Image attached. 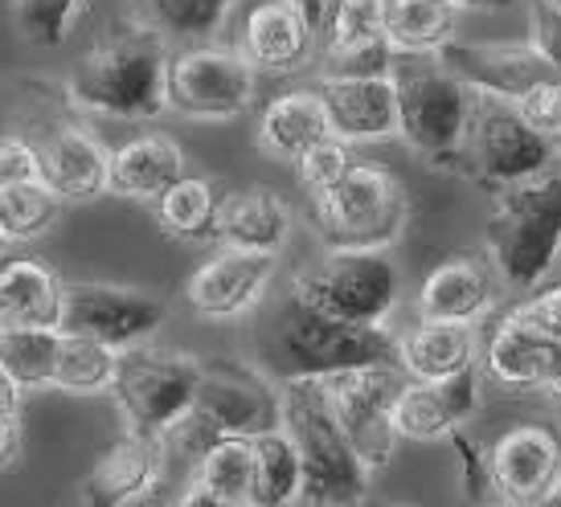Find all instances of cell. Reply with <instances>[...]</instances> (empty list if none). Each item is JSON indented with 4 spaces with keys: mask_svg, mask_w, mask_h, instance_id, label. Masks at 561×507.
I'll list each match as a JSON object with an SVG mask.
<instances>
[{
    "mask_svg": "<svg viewBox=\"0 0 561 507\" xmlns=\"http://www.w3.org/2000/svg\"><path fill=\"white\" fill-rule=\"evenodd\" d=\"M169 54V42L157 30L144 21H124L75 62L66 74V99L107 119H157L164 115Z\"/></svg>",
    "mask_w": 561,
    "mask_h": 507,
    "instance_id": "obj_1",
    "label": "cell"
},
{
    "mask_svg": "<svg viewBox=\"0 0 561 507\" xmlns=\"http://www.w3.org/2000/svg\"><path fill=\"white\" fill-rule=\"evenodd\" d=\"M279 430L291 438L304 471V507H360L369 495V471L353 454L320 381H279Z\"/></svg>",
    "mask_w": 561,
    "mask_h": 507,
    "instance_id": "obj_2",
    "label": "cell"
},
{
    "mask_svg": "<svg viewBox=\"0 0 561 507\" xmlns=\"http://www.w3.org/2000/svg\"><path fill=\"white\" fill-rule=\"evenodd\" d=\"M398 369V336L390 327H353L299 308L296 299L275 315L266 332V377L279 381H324L348 369Z\"/></svg>",
    "mask_w": 561,
    "mask_h": 507,
    "instance_id": "obj_3",
    "label": "cell"
},
{
    "mask_svg": "<svg viewBox=\"0 0 561 507\" xmlns=\"http://www.w3.org/2000/svg\"><path fill=\"white\" fill-rule=\"evenodd\" d=\"M488 258L504 287L533 291L561 258V172L496 188L488 214Z\"/></svg>",
    "mask_w": 561,
    "mask_h": 507,
    "instance_id": "obj_4",
    "label": "cell"
},
{
    "mask_svg": "<svg viewBox=\"0 0 561 507\" xmlns=\"http://www.w3.org/2000/svg\"><path fill=\"white\" fill-rule=\"evenodd\" d=\"M398 91V139L443 172H463V143L476 94L438 58H393Z\"/></svg>",
    "mask_w": 561,
    "mask_h": 507,
    "instance_id": "obj_5",
    "label": "cell"
},
{
    "mask_svg": "<svg viewBox=\"0 0 561 507\" xmlns=\"http://www.w3.org/2000/svg\"><path fill=\"white\" fill-rule=\"evenodd\" d=\"M316 233L328 250L386 254L410 226V188L374 160H353L336 185L312 197Z\"/></svg>",
    "mask_w": 561,
    "mask_h": 507,
    "instance_id": "obj_6",
    "label": "cell"
},
{
    "mask_svg": "<svg viewBox=\"0 0 561 507\" xmlns=\"http://www.w3.org/2000/svg\"><path fill=\"white\" fill-rule=\"evenodd\" d=\"M402 278L390 254H360V250H328L324 262L291 278V299L324 320L353 327H386L398 308Z\"/></svg>",
    "mask_w": 561,
    "mask_h": 507,
    "instance_id": "obj_7",
    "label": "cell"
},
{
    "mask_svg": "<svg viewBox=\"0 0 561 507\" xmlns=\"http://www.w3.org/2000/svg\"><path fill=\"white\" fill-rule=\"evenodd\" d=\"M197 377H202V360L188 353H169L152 344L119 353L111 397L119 405L124 430L164 438L193 410Z\"/></svg>",
    "mask_w": 561,
    "mask_h": 507,
    "instance_id": "obj_8",
    "label": "cell"
},
{
    "mask_svg": "<svg viewBox=\"0 0 561 507\" xmlns=\"http://www.w3.org/2000/svg\"><path fill=\"white\" fill-rule=\"evenodd\" d=\"M259 99V74L230 46H181L164 66V111L197 124L242 119Z\"/></svg>",
    "mask_w": 561,
    "mask_h": 507,
    "instance_id": "obj_9",
    "label": "cell"
},
{
    "mask_svg": "<svg viewBox=\"0 0 561 507\" xmlns=\"http://www.w3.org/2000/svg\"><path fill=\"white\" fill-rule=\"evenodd\" d=\"M169 320L164 299L140 287L115 283H66L62 287V327L66 336H82L111 353H131L152 344Z\"/></svg>",
    "mask_w": 561,
    "mask_h": 507,
    "instance_id": "obj_10",
    "label": "cell"
},
{
    "mask_svg": "<svg viewBox=\"0 0 561 507\" xmlns=\"http://www.w3.org/2000/svg\"><path fill=\"white\" fill-rule=\"evenodd\" d=\"M549 169H553L549 136L533 131L508 103L476 94L468 143H463V172L492 188H508L520 185V181H533Z\"/></svg>",
    "mask_w": 561,
    "mask_h": 507,
    "instance_id": "obj_11",
    "label": "cell"
},
{
    "mask_svg": "<svg viewBox=\"0 0 561 507\" xmlns=\"http://www.w3.org/2000/svg\"><path fill=\"white\" fill-rule=\"evenodd\" d=\"M188 414L218 438H259L279 430V384L247 360L214 356L202 360Z\"/></svg>",
    "mask_w": 561,
    "mask_h": 507,
    "instance_id": "obj_12",
    "label": "cell"
},
{
    "mask_svg": "<svg viewBox=\"0 0 561 507\" xmlns=\"http://www.w3.org/2000/svg\"><path fill=\"white\" fill-rule=\"evenodd\" d=\"M398 384H402V372L393 369V365L348 369L320 381L328 410H332L336 426H341V434L348 438L353 454L365 462L369 475L381 471V466H390L393 450H398V434H393L390 422V405Z\"/></svg>",
    "mask_w": 561,
    "mask_h": 507,
    "instance_id": "obj_13",
    "label": "cell"
},
{
    "mask_svg": "<svg viewBox=\"0 0 561 507\" xmlns=\"http://www.w3.org/2000/svg\"><path fill=\"white\" fill-rule=\"evenodd\" d=\"M169 450L160 438L119 430L79 483L82 507H136L169 487Z\"/></svg>",
    "mask_w": 561,
    "mask_h": 507,
    "instance_id": "obj_14",
    "label": "cell"
},
{
    "mask_svg": "<svg viewBox=\"0 0 561 507\" xmlns=\"http://www.w3.org/2000/svg\"><path fill=\"white\" fill-rule=\"evenodd\" d=\"M492 495L508 507H537L561 483V434L546 422H520L488 446Z\"/></svg>",
    "mask_w": 561,
    "mask_h": 507,
    "instance_id": "obj_15",
    "label": "cell"
},
{
    "mask_svg": "<svg viewBox=\"0 0 561 507\" xmlns=\"http://www.w3.org/2000/svg\"><path fill=\"white\" fill-rule=\"evenodd\" d=\"M483 372L513 393H541L549 401H561V344L541 336L537 327L516 320L513 308L504 311L492 332L480 344Z\"/></svg>",
    "mask_w": 561,
    "mask_h": 507,
    "instance_id": "obj_16",
    "label": "cell"
},
{
    "mask_svg": "<svg viewBox=\"0 0 561 507\" xmlns=\"http://www.w3.org/2000/svg\"><path fill=\"white\" fill-rule=\"evenodd\" d=\"M438 62L447 66L471 94L480 99H496L516 107L525 94H533L541 82L553 78L537 49L529 42H459L438 54Z\"/></svg>",
    "mask_w": 561,
    "mask_h": 507,
    "instance_id": "obj_17",
    "label": "cell"
},
{
    "mask_svg": "<svg viewBox=\"0 0 561 507\" xmlns=\"http://www.w3.org/2000/svg\"><path fill=\"white\" fill-rule=\"evenodd\" d=\"M275 270H279V258L271 254L218 246L188 275L185 299L205 320H242L266 299Z\"/></svg>",
    "mask_w": 561,
    "mask_h": 507,
    "instance_id": "obj_18",
    "label": "cell"
},
{
    "mask_svg": "<svg viewBox=\"0 0 561 507\" xmlns=\"http://www.w3.org/2000/svg\"><path fill=\"white\" fill-rule=\"evenodd\" d=\"M480 410V365L447 381H402L393 393L390 422L398 442H447Z\"/></svg>",
    "mask_w": 561,
    "mask_h": 507,
    "instance_id": "obj_19",
    "label": "cell"
},
{
    "mask_svg": "<svg viewBox=\"0 0 561 507\" xmlns=\"http://www.w3.org/2000/svg\"><path fill=\"white\" fill-rule=\"evenodd\" d=\"M37 155V185H46L62 205H87L107 193V143L87 127L49 124L30 136Z\"/></svg>",
    "mask_w": 561,
    "mask_h": 507,
    "instance_id": "obj_20",
    "label": "cell"
},
{
    "mask_svg": "<svg viewBox=\"0 0 561 507\" xmlns=\"http://www.w3.org/2000/svg\"><path fill=\"white\" fill-rule=\"evenodd\" d=\"M316 94L324 103L328 131L344 148L357 143H390L398 139V91L390 74L320 78Z\"/></svg>",
    "mask_w": 561,
    "mask_h": 507,
    "instance_id": "obj_21",
    "label": "cell"
},
{
    "mask_svg": "<svg viewBox=\"0 0 561 507\" xmlns=\"http://www.w3.org/2000/svg\"><path fill=\"white\" fill-rule=\"evenodd\" d=\"M234 49L259 78H287L312 58L316 25L291 0H254L242 16Z\"/></svg>",
    "mask_w": 561,
    "mask_h": 507,
    "instance_id": "obj_22",
    "label": "cell"
},
{
    "mask_svg": "<svg viewBox=\"0 0 561 507\" xmlns=\"http://www.w3.org/2000/svg\"><path fill=\"white\" fill-rule=\"evenodd\" d=\"M500 275L488 254H447L419 287V320L476 327L500 299Z\"/></svg>",
    "mask_w": 561,
    "mask_h": 507,
    "instance_id": "obj_23",
    "label": "cell"
},
{
    "mask_svg": "<svg viewBox=\"0 0 561 507\" xmlns=\"http://www.w3.org/2000/svg\"><path fill=\"white\" fill-rule=\"evenodd\" d=\"M291 205L279 188L271 185H247L230 188L218 197L214 214V242L230 250H250V254H271L279 258V250L291 238Z\"/></svg>",
    "mask_w": 561,
    "mask_h": 507,
    "instance_id": "obj_24",
    "label": "cell"
},
{
    "mask_svg": "<svg viewBox=\"0 0 561 507\" xmlns=\"http://www.w3.org/2000/svg\"><path fill=\"white\" fill-rule=\"evenodd\" d=\"M62 275L37 254L0 258V332H58Z\"/></svg>",
    "mask_w": 561,
    "mask_h": 507,
    "instance_id": "obj_25",
    "label": "cell"
},
{
    "mask_svg": "<svg viewBox=\"0 0 561 507\" xmlns=\"http://www.w3.org/2000/svg\"><path fill=\"white\" fill-rule=\"evenodd\" d=\"M188 172L185 148L164 131H148L107 152V193L124 200L157 205Z\"/></svg>",
    "mask_w": 561,
    "mask_h": 507,
    "instance_id": "obj_26",
    "label": "cell"
},
{
    "mask_svg": "<svg viewBox=\"0 0 561 507\" xmlns=\"http://www.w3.org/2000/svg\"><path fill=\"white\" fill-rule=\"evenodd\" d=\"M480 365L476 327L463 323L419 320L405 336H398V372L402 381H447Z\"/></svg>",
    "mask_w": 561,
    "mask_h": 507,
    "instance_id": "obj_27",
    "label": "cell"
},
{
    "mask_svg": "<svg viewBox=\"0 0 561 507\" xmlns=\"http://www.w3.org/2000/svg\"><path fill=\"white\" fill-rule=\"evenodd\" d=\"M324 139H332V131H328V115L316 87H291V91L266 99L263 115H259V148L271 160L296 164L299 155Z\"/></svg>",
    "mask_w": 561,
    "mask_h": 507,
    "instance_id": "obj_28",
    "label": "cell"
},
{
    "mask_svg": "<svg viewBox=\"0 0 561 507\" xmlns=\"http://www.w3.org/2000/svg\"><path fill=\"white\" fill-rule=\"evenodd\" d=\"M455 13L447 0H381V46L390 58H438L455 42Z\"/></svg>",
    "mask_w": 561,
    "mask_h": 507,
    "instance_id": "obj_29",
    "label": "cell"
},
{
    "mask_svg": "<svg viewBox=\"0 0 561 507\" xmlns=\"http://www.w3.org/2000/svg\"><path fill=\"white\" fill-rule=\"evenodd\" d=\"M250 495L247 507H296L304 492V471H299V454L291 438L283 430L259 434L250 438Z\"/></svg>",
    "mask_w": 561,
    "mask_h": 507,
    "instance_id": "obj_30",
    "label": "cell"
},
{
    "mask_svg": "<svg viewBox=\"0 0 561 507\" xmlns=\"http://www.w3.org/2000/svg\"><path fill=\"white\" fill-rule=\"evenodd\" d=\"M218 188L209 176H193L185 172L164 197L152 205L157 226L176 242H205L214 238V214H218Z\"/></svg>",
    "mask_w": 561,
    "mask_h": 507,
    "instance_id": "obj_31",
    "label": "cell"
},
{
    "mask_svg": "<svg viewBox=\"0 0 561 507\" xmlns=\"http://www.w3.org/2000/svg\"><path fill=\"white\" fill-rule=\"evenodd\" d=\"M238 0H140V16L148 30H157L164 42L202 46L205 37L226 25Z\"/></svg>",
    "mask_w": 561,
    "mask_h": 507,
    "instance_id": "obj_32",
    "label": "cell"
},
{
    "mask_svg": "<svg viewBox=\"0 0 561 507\" xmlns=\"http://www.w3.org/2000/svg\"><path fill=\"white\" fill-rule=\"evenodd\" d=\"M115 365H119V353H111V348L94 344V339L66 336L62 332V339H58V360H54V384L49 389L79 393V397L111 393Z\"/></svg>",
    "mask_w": 561,
    "mask_h": 507,
    "instance_id": "obj_33",
    "label": "cell"
},
{
    "mask_svg": "<svg viewBox=\"0 0 561 507\" xmlns=\"http://www.w3.org/2000/svg\"><path fill=\"white\" fill-rule=\"evenodd\" d=\"M62 214V200L54 197L46 185H16L0 188V246H25L37 242L42 233L54 230Z\"/></svg>",
    "mask_w": 561,
    "mask_h": 507,
    "instance_id": "obj_34",
    "label": "cell"
},
{
    "mask_svg": "<svg viewBox=\"0 0 561 507\" xmlns=\"http://www.w3.org/2000/svg\"><path fill=\"white\" fill-rule=\"evenodd\" d=\"M62 332H0V369L13 377L21 393H37L54 384Z\"/></svg>",
    "mask_w": 561,
    "mask_h": 507,
    "instance_id": "obj_35",
    "label": "cell"
},
{
    "mask_svg": "<svg viewBox=\"0 0 561 507\" xmlns=\"http://www.w3.org/2000/svg\"><path fill=\"white\" fill-rule=\"evenodd\" d=\"M250 471H254V459H250V438H218V442L205 450L193 475L202 487L226 495L230 504L247 507L250 495Z\"/></svg>",
    "mask_w": 561,
    "mask_h": 507,
    "instance_id": "obj_36",
    "label": "cell"
},
{
    "mask_svg": "<svg viewBox=\"0 0 561 507\" xmlns=\"http://www.w3.org/2000/svg\"><path fill=\"white\" fill-rule=\"evenodd\" d=\"M91 0H16V21L30 46L58 49L75 33Z\"/></svg>",
    "mask_w": 561,
    "mask_h": 507,
    "instance_id": "obj_37",
    "label": "cell"
},
{
    "mask_svg": "<svg viewBox=\"0 0 561 507\" xmlns=\"http://www.w3.org/2000/svg\"><path fill=\"white\" fill-rule=\"evenodd\" d=\"M353 160H357L353 148H344L341 139H324V143L308 148V152L296 160L299 185H304L308 197H320V193H328V188L341 181L344 172L353 169Z\"/></svg>",
    "mask_w": 561,
    "mask_h": 507,
    "instance_id": "obj_38",
    "label": "cell"
},
{
    "mask_svg": "<svg viewBox=\"0 0 561 507\" xmlns=\"http://www.w3.org/2000/svg\"><path fill=\"white\" fill-rule=\"evenodd\" d=\"M447 442H451L455 459H459V492H463V499H468L471 507H488V499H492L488 450H483L476 438H468V430H455Z\"/></svg>",
    "mask_w": 561,
    "mask_h": 507,
    "instance_id": "obj_39",
    "label": "cell"
},
{
    "mask_svg": "<svg viewBox=\"0 0 561 507\" xmlns=\"http://www.w3.org/2000/svg\"><path fill=\"white\" fill-rule=\"evenodd\" d=\"M537 58L553 70V78L561 82V13L549 9L541 0H533V13H529V37H525Z\"/></svg>",
    "mask_w": 561,
    "mask_h": 507,
    "instance_id": "obj_40",
    "label": "cell"
},
{
    "mask_svg": "<svg viewBox=\"0 0 561 507\" xmlns=\"http://www.w3.org/2000/svg\"><path fill=\"white\" fill-rule=\"evenodd\" d=\"M516 115H520L533 131H541V136L553 139V131L561 127V82L558 78H549V82H541L533 94H525V99L516 103Z\"/></svg>",
    "mask_w": 561,
    "mask_h": 507,
    "instance_id": "obj_41",
    "label": "cell"
},
{
    "mask_svg": "<svg viewBox=\"0 0 561 507\" xmlns=\"http://www.w3.org/2000/svg\"><path fill=\"white\" fill-rule=\"evenodd\" d=\"M516 320H525L529 327H537L541 336L558 339L561 344V283L553 287H541V291H533L529 299H520L513 308Z\"/></svg>",
    "mask_w": 561,
    "mask_h": 507,
    "instance_id": "obj_42",
    "label": "cell"
},
{
    "mask_svg": "<svg viewBox=\"0 0 561 507\" xmlns=\"http://www.w3.org/2000/svg\"><path fill=\"white\" fill-rule=\"evenodd\" d=\"M37 181V155L30 136H0V188L33 185Z\"/></svg>",
    "mask_w": 561,
    "mask_h": 507,
    "instance_id": "obj_43",
    "label": "cell"
},
{
    "mask_svg": "<svg viewBox=\"0 0 561 507\" xmlns=\"http://www.w3.org/2000/svg\"><path fill=\"white\" fill-rule=\"evenodd\" d=\"M25 438H21V417H0V475L21 466Z\"/></svg>",
    "mask_w": 561,
    "mask_h": 507,
    "instance_id": "obj_44",
    "label": "cell"
},
{
    "mask_svg": "<svg viewBox=\"0 0 561 507\" xmlns=\"http://www.w3.org/2000/svg\"><path fill=\"white\" fill-rule=\"evenodd\" d=\"M172 507H238V504H230L226 495H218V492H209V487H202L197 479H188L185 487L176 492Z\"/></svg>",
    "mask_w": 561,
    "mask_h": 507,
    "instance_id": "obj_45",
    "label": "cell"
},
{
    "mask_svg": "<svg viewBox=\"0 0 561 507\" xmlns=\"http://www.w3.org/2000/svg\"><path fill=\"white\" fill-rule=\"evenodd\" d=\"M21 405H25V393L13 384V377L0 369V417H21Z\"/></svg>",
    "mask_w": 561,
    "mask_h": 507,
    "instance_id": "obj_46",
    "label": "cell"
},
{
    "mask_svg": "<svg viewBox=\"0 0 561 507\" xmlns=\"http://www.w3.org/2000/svg\"><path fill=\"white\" fill-rule=\"evenodd\" d=\"M455 13H463V9H480V13H500V9H508L513 0H447Z\"/></svg>",
    "mask_w": 561,
    "mask_h": 507,
    "instance_id": "obj_47",
    "label": "cell"
},
{
    "mask_svg": "<svg viewBox=\"0 0 561 507\" xmlns=\"http://www.w3.org/2000/svg\"><path fill=\"white\" fill-rule=\"evenodd\" d=\"M291 4H296L299 13H304V16H308V21L316 25V33H320V21H324L328 0H291Z\"/></svg>",
    "mask_w": 561,
    "mask_h": 507,
    "instance_id": "obj_48",
    "label": "cell"
},
{
    "mask_svg": "<svg viewBox=\"0 0 561 507\" xmlns=\"http://www.w3.org/2000/svg\"><path fill=\"white\" fill-rule=\"evenodd\" d=\"M549 143H553V169L561 172V127L553 131V139H549Z\"/></svg>",
    "mask_w": 561,
    "mask_h": 507,
    "instance_id": "obj_49",
    "label": "cell"
},
{
    "mask_svg": "<svg viewBox=\"0 0 561 507\" xmlns=\"http://www.w3.org/2000/svg\"><path fill=\"white\" fill-rule=\"evenodd\" d=\"M537 507H561V483H558V487H553V492H549Z\"/></svg>",
    "mask_w": 561,
    "mask_h": 507,
    "instance_id": "obj_50",
    "label": "cell"
},
{
    "mask_svg": "<svg viewBox=\"0 0 561 507\" xmlns=\"http://www.w3.org/2000/svg\"><path fill=\"white\" fill-rule=\"evenodd\" d=\"M541 4H549V9H558L561 13V0H541Z\"/></svg>",
    "mask_w": 561,
    "mask_h": 507,
    "instance_id": "obj_51",
    "label": "cell"
},
{
    "mask_svg": "<svg viewBox=\"0 0 561 507\" xmlns=\"http://www.w3.org/2000/svg\"><path fill=\"white\" fill-rule=\"evenodd\" d=\"M381 507H410V504H381Z\"/></svg>",
    "mask_w": 561,
    "mask_h": 507,
    "instance_id": "obj_52",
    "label": "cell"
},
{
    "mask_svg": "<svg viewBox=\"0 0 561 507\" xmlns=\"http://www.w3.org/2000/svg\"><path fill=\"white\" fill-rule=\"evenodd\" d=\"M488 507H508V504H488Z\"/></svg>",
    "mask_w": 561,
    "mask_h": 507,
    "instance_id": "obj_53",
    "label": "cell"
},
{
    "mask_svg": "<svg viewBox=\"0 0 561 507\" xmlns=\"http://www.w3.org/2000/svg\"><path fill=\"white\" fill-rule=\"evenodd\" d=\"M558 270H561V258H558Z\"/></svg>",
    "mask_w": 561,
    "mask_h": 507,
    "instance_id": "obj_54",
    "label": "cell"
},
{
    "mask_svg": "<svg viewBox=\"0 0 561 507\" xmlns=\"http://www.w3.org/2000/svg\"><path fill=\"white\" fill-rule=\"evenodd\" d=\"M0 250H4V246H0Z\"/></svg>",
    "mask_w": 561,
    "mask_h": 507,
    "instance_id": "obj_55",
    "label": "cell"
}]
</instances>
